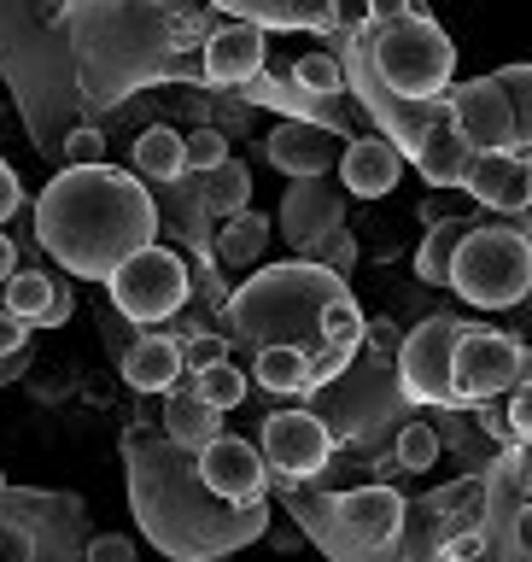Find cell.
Masks as SVG:
<instances>
[{
    "mask_svg": "<svg viewBox=\"0 0 532 562\" xmlns=\"http://www.w3.org/2000/svg\"><path fill=\"white\" fill-rule=\"evenodd\" d=\"M82 105H105L158 82L205 88V24L193 0H70L59 12Z\"/></svg>",
    "mask_w": 532,
    "mask_h": 562,
    "instance_id": "6da1fadb",
    "label": "cell"
},
{
    "mask_svg": "<svg viewBox=\"0 0 532 562\" xmlns=\"http://www.w3.org/2000/svg\"><path fill=\"white\" fill-rule=\"evenodd\" d=\"M123 486L129 509L170 562H223L263 539L270 498L263 504H223L205 486L193 451H182L165 428H129L123 434Z\"/></svg>",
    "mask_w": 532,
    "mask_h": 562,
    "instance_id": "7a4b0ae2",
    "label": "cell"
},
{
    "mask_svg": "<svg viewBox=\"0 0 532 562\" xmlns=\"http://www.w3.org/2000/svg\"><path fill=\"white\" fill-rule=\"evenodd\" d=\"M158 235V205L135 170L65 165L35 200V240L70 276L112 281L117 263L147 252Z\"/></svg>",
    "mask_w": 532,
    "mask_h": 562,
    "instance_id": "3957f363",
    "label": "cell"
},
{
    "mask_svg": "<svg viewBox=\"0 0 532 562\" xmlns=\"http://www.w3.org/2000/svg\"><path fill=\"white\" fill-rule=\"evenodd\" d=\"M351 299L346 276L322 270L316 258H293V263H270L252 270L235 293L223 299L228 334L246 340L252 351L263 346H298L305 358L328 346V311Z\"/></svg>",
    "mask_w": 532,
    "mask_h": 562,
    "instance_id": "277c9868",
    "label": "cell"
},
{
    "mask_svg": "<svg viewBox=\"0 0 532 562\" xmlns=\"http://www.w3.org/2000/svg\"><path fill=\"white\" fill-rule=\"evenodd\" d=\"M363 42H369V65L375 77L393 88L398 100H445L456 82V47L451 35L433 24L428 12L393 18V24H375L363 18Z\"/></svg>",
    "mask_w": 532,
    "mask_h": 562,
    "instance_id": "5b68a950",
    "label": "cell"
},
{
    "mask_svg": "<svg viewBox=\"0 0 532 562\" xmlns=\"http://www.w3.org/2000/svg\"><path fill=\"white\" fill-rule=\"evenodd\" d=\"M451 288L480 311H516L532 299V235L516 223H474L451 263Z\"/></svg>",
    "mask_w": 532,
    "mask_h": 562,
    "instance_id": "8992f818",
    "label": "cell"
},
{
    "mask_svg": "<svg viewBox=\"0 0 532 562\" xmlns=\"http://www.w3.org/2000/svg\"><path fill=\"white\" fill-rule=\"evenodd\" d=\"M188 263L170 252V246H147V252H135L129 263H117L112 281H105V293H112V305L129 316V323L152 328V323H170L176 311L188 305Z\"/></svg>",
    "mask_w": 532,
    "mask_h": 562,
    "instance_id": "52a82bcc",
    "label": "cell"
},
{
    "mask_svg": "<svg viewBox=\"0 0 532 562\" xmlns=\"http://www.w3.org/2000/svg\"><path fill=\"white\" fill-rule=\"evenodd\" d=\"M463 316H428L421 328H410L398 340V393L410 404H439V411H456V393H451V358H456V340H463Z\"/></svg>",
    "mask_w": 532,
    "mask_h": 562,
    "instance_id": "ba28073f",
    "label": "cell"
},
{
    "mask_svg": "<svg viewBox=\"0 0 532 562\" xmlns=\"http://www.w3.org/2000/svg\"><path fill=\"white\" fill-rule=\"evenodd\" d=\"M527 375H521V340L509 328H480L468 323L463 340H456V358H451V393L456 404H491L503 393H516Z\"/></svg>",
    "mask_w": 532,
    "mask_h": 562,
    "instance_id": "9c48e42d",
    "label": "cell"
},
{
    "mask_svg": "<svg viewBox=\"0 0 532 562\" xmlns=\"http://www.w3.org/2000/svg\"><path fill=\"white\" fill-rule=\"evenodd\" d=\"M258 451L275 481H316L333 457V428L316 411H270L258 428Z\"/></svg>",
    "mask_w": 532,
    "mask_h": 562,
    "instance_id": "30bf717a",
    "label": "cell"
},
{
    "mask_svg": "<svg viewBox=\"0 0 532 562\" xmlns=\"http://www.w3.org/2000/svg\"><path fill=\"white\" fill-rule=\"evenodd\" d=\"M445 105H451L456 135H463L474 153H516V117H509V100L491 77L451 82Z\"/></svg>",
    "mask_w": 532,
    "mask_h": 562,
    "instance_id": "8fae6325",
    "label": "cell"
},
{
    "mask_svg": "<svg viewBox=\"0 0 532 562\" xmlns=\"http://www.w3.org/2000/svg\"><path fill=\"white\" fill-rule=\"evenodd\" d=\"M346 188H328L322 176L316 182H293L287 200H281V217H275V235L298 246V258H310L333 228H346Z\"/></svg>",
    "mask_w": 532,
    "mask_h": 562,
    "instance_id": "7c38bea8",
    "label": "cell"
},
{
    "mask_svg": "<svg viewBox=\"0 0 532 562\" xmlns=\"http://www.w3.org/2000/svg\"><path fill=\"white\" fill-rule=\"evenodd\" d=\"M193 463H200L205 486L217 492L223 504H263L270 498V469H263V451L252 439H235V434H217L205 451H193Z\"/></svg>",
    "mask_w": 532,
    "mask_h": 562,
    "instance_id": "4fadbf2b",
    "label": "cell"
},
{
    "mask_svg": "<svg viewBox=\"0 0 532 562\" xmlns=\"http://www.w3.org/2000/svg\"><path fill=\"white\" fill-rule=\"evenodd\" d=\"M258 153L270 158L281 176H293V182H316V176H328L340 165L346 153V135L322 130V123H298V117H281L270 135L258 140Z\"/></svg>",
    "mask_w": 532,
    "mask_h": 562,
    "instance_id": "5bb4252c",
    "label": "cell"
},
{
    "mask_svg": "<svg viewBox=\"0 0 532 562\" xmlns=\"http://www.w3.org/2000/svg\"><path fill=\"white\" fill-rule=\"evenodd\" d=\"M270 59V30L246 24V18H223L205 35V88H246Z\"/></svg>",
    "mask_w": 532,
    "mask_h": 562,
    "instance_id": "9a60e30c",
    "label": "cell"
},
{
    "mask_svg": "<svg viewBox=\"0 0 532 562\" xmlns=\"http://www.w3.org/2000/svg\"><path fill=\"white\" fill-rule=\"evenodd\" d=\"M463 188L474 205L516 217V211L532 205V153H474V170Z\"/></svg>",
    "mask_w": 532,
    "mask_h": 562,
    "instance_id": "2e32d148",
    "label": "cell"
},
{
    "mask_svg": "<svg viewBox=\"0 0 532 562\" xmlns=\"http://www.w3.org/2000/svg\"><path fill=\"white\" fill-rule=\"evenodd\" d=\"M404 176V153L386 135H358L340 153V188L351 200H386Z\"/></svg>",
    "mask_w": 532,
    "mask_h": 562,
    "instance_id": "e0dca14e",
    "label": "cell"
},
{
    "mask_svg": "<svg viewBox=\"0 0 532 562\" xmlns=\"http://www.w3.org/2000/svg\"><path fill=\"white\" fill-rule=\"evenodd\" d=\"M223 18H246L258 30H316L340 35V0H205Z\"/></svg>",
    "mask_w": 532,
    "mask_h": 562,
    "instance_id": "ac0fdd59",
    "label": "cell"
},
{
    "mask_svg": "<svg viewBox=\"0 0 532 562\" xmlns=\"http://www.w3.org/2000/svg\"><path fill=\"white\" fill-rule=\"evenodd\" d=\"M158 428H165L182 451H205L211 439L223 434V411H211V404L200 398V386H193V375L182 369L176 386L165 393V416H158Z\"/></svg>",
    "mask_w": 532,
    "mask_h": 562,
    "instance_id": "d6986e66",
    "label": "cell"
},
{
    "mask_svg": "<svg viewBox=\"0 0 532 562\" xmlns=\"http://www.w3.org/2000/svg\"><path fill=\"white\" fill-rule=\"evenodd\" d=\"M410 170L421 176L428 188H445V193H456L468 182V170H474V147L463 135H456V123L445 117V123H433L428 130V140L410 153Z\"/></svg>",
    "mask_w": 532,
    "mask_h": 562,
    "instance_id": "ffe728a7",
    "label": "cell"
},
{
    "mask_svg": "<svg viewBox=\"0 0 532 562\" xmlns=\"http://www.w3.org/2000/svg\"><path fill=\"white\" fill-rule=\"evenodd\" d=\"M176 375H182V340H170V334H140L123 358V381L135 393H170Z\"/></svg>",
    "mask_w": 532,
    "mask_h": 562,
    "instance_id": "44dd1931",
    "label": "cell"
},
{
    "mask_svg": "<svg viewBox=\"0 0 532 562\" xmlns=\"http://www.w3.org/2000/svg\"><path fill=\"white\" fill-rule=\"evenodd\" d=\"M270 217H258L252 205L246 211H235V217H223V228H217V240H211V258L223 263V270H252V263L270 252Z\"/></svg>",
    "mask_w": 532,
    "mask_h": 562,
    "instance_id": "7402d4cb",
    "label": "cell"
},
{
    "mask_svg": "<svg viewBox=\"0 0 532 562\" xmlns=\"http://www.w3.org/2000/svg\"><path fill=\"white\" fill-rule=\"evenodd\" d=\"M474 223L463 217H439L428 228V240H421V252H416V276L428 281V288H451V263H456V246H463Z\"/></svg>",
    "mask_w": 532,
    "mask_h": 562,
    "instance_id": "603a6c76",
    "label": "cell"
},
{
    "mask_svg": "<svg viewBox=\"0 0 532 562\" xmlns=\"http://www.w3.org/2000/svg\"><path fill=\"white\" fill-rule=\"evenodd\" d=\"M135 176L140 182H176L188 176V147L176 130H147L135 140Z\"/></svg>",
    "mask_w": 532,
    "mask_h": 562,
    "instance_id": "cb8c5ba5",
    "label": "cell"
},
{
    "mask_svg": "<svg viewBox=\"0 0 532 562\" xmlns=\"http://www.w3.org/2000/svg\"><path fill=\"white\" fill-rule=\"evenodd\" d=\"M252 381L263 393H305L310 386V358L298 346H263L252 363Z\"/></svg>",
    "mask_w": 532,
    "mask_h": 562,
    "instance_id": "d4e9b609",
    "label": "cell"
},
{
    "mask_svg": "<svg viewBox=\"0 0 532 562\" xmlns=\"http://www.w3.org/2000/svg\"><path fill=\"white\" fill-rule=\"evenodd\" d=\"M53 288H59V281H53L47 270H18L7 288H0V293H7V305H0V311H12V316H24V323L42 328V316L53 305Z\"/></svg>",
    "mask_w": 532,
    "mask_h": 562,
    "instance_id": "484cf974",
    "label": "cell"
},
{
    "mask_svg": "<svg viewBox=\"0 0 532 562\" xmlns=\"http://www.w3.org/2000/svg\"><path fill=\"white\" fill-rule=\"evenodd\" d=\"M491 82L503 88L509 117H516V153H532V65H503L491 70Z\"/></svg>",
    "mask_w": 532,
    "mask_h": 562,
    "instance_id": "4316f807",
    "label": "cell"
},
{
    "mask_svg": "<svg viewBox=\"0 0 532 562\" xmlns=\"http://www.w3.org/2000/svg\"><path fill=\"white\" fill-rule=\"evenodd\" d=\"M205 182H211L205 200H211V211H217V217H235V211H246V200H252V170H246L235 153H228L223 165L205 176Z\"/></svg>",
    "mask_w": 532,
    "mask_h": 562,
    "instance_id": "83f0119b",
    "label": "cell"
},
{
    "mask_svg": "<svg viewBox=\"0 0 532 562\" xmlns=\"http://www.w3.org/2000/svg\"><path fill=\"white\" fill-rule=\"evenodd\" d=\"M393 463L410 469V474H428V469L439 463V434H433V422H404L398 439H393Z\"/></svg>",
    "mask_w": 532,
    "mask_h": 562,
    "instance_id": "f1b7e54d",
    "label": "cell"
},
{
    "mask_svg": "<svg viewBox=\"0 0 532 562\" xmlns=\"http://www.w3.org/2000/svg\"><path fill=\"white\" fill-rule=\"evenodd\" d=\"M293 82L310 88V94H322V100H346V65H340V53H305V59L293 65Z\"/></svg>",
    "mask_w": 532,
    "mask_h": 562,
    "instance_id": "f546056e",
    "label": "cell"
},
{
    "mask_svg": "<svg viewBox=\"0 0 532 562\" xmlns=\"http://www.w3.org/2000/svg\"><path fill=\"white\" fill-rule=\"evenodd\" d=\"M193 386H200V398L211 404V411H235V404L246 398V375L235 363H211V369H200L193 375Z\"/></svg>",
    "mask_w": 532,
    "mask_h": 562,
    "instance_id": "4dcf8cb0",
    "label": "cell"
},
{
    "mask_svg": "<svg viewBox=\"0 0 532 562\" xmlns=\"http://www.w3.org/2000/svg\"><path fill=\"white\" fill-rule=\"evenodd\" d=\"M182 147H188V170H200V176H211L228 158V140L217 135V130H193V135H182Z\"/></svg>",
    "mask_w": 532,
    "mask_h": 562,
    "instance_id": "1f68e13d",
    "label": "cell"
},
{
    "mask_svg": "<svg viewBox=\"0 0 532 562\" xmlns=\"http://www.w3.org/2000/svg\"><path fill=\"white\" fill-rule=\"evenodd\" d=\"M322 270H333V276H351V263H358V235H346V228H333V235L310 252Z\"/></svg>",
    "mask_w": 532,
    "mask_h": 562,
    "instance_id": "d6a6232c",
    "label": "cell"
},
{
    "mask_svg": "<svg viewBox=\"0 0 532 562\" xmlns=\"http://www.w3.org/2000/svg\"><path fill=\"white\" fill-rule=\"evenodd\" d=\"M211 363H228V340L223 334H193V340L182 346V369L200 375V369H211Z\"/></svg>",
    "mask_w": 532,
    "mask_h": 562,
    "instance_id": "836d02e7",
    "label": "cell"
},
{
    "mask_svg": "<svg viewBox=\"0 0 532 562\" xmlns=\"http://www.w3.org/2000/svg\"><path fill=\"white\" fill-rule=\"evenodd\" d=\"M82 562H135V544H129V533H94Z\"/></svg>",
    "mask_w": 532,
    "mask_h": 562,
    "instance_id": "e575fe53",
    "label": "cell"
},
{
    "mask_svg": "<svg viewBox=\"0 0 532 562\" xmlns=\"http://www.w3.org/2000/svg\"><path fill=\"white\" fill-rule=\"evenodd\" d=\"M65 158H70V165H105L100 130H70V135H65Z\"/></svg>",
    "mask_w": 532,
    "mask_h": 562,
    "instance_id": "d590c367",
    "label": "cell"
},
{
    "mask_svg": "<svg viewBox=\"0 0 532 562\" xmlns=\"http://www.w3.org/2000/svg\"><path fill=\"white\" fill-rule=\"evenodd\" d=\"M509 434L532 446V381H521L516 393H509Z\"/></svg>",
    "mask_w": 532,
    "mask_h": 562,
    "instance_id": "8d00e7d4",
    "label": "cell"
},
{
    "mask_svg": "<svg viewBox=\"0 0 532 562\" xmlns=\"http://www.w3.org/2000/svg\"><path fill=\"white\" fill-rule=\"evenodd\" d=\"M410 12H428V0H363V18H375V24H393Z\"/></svg>",
    "mask_w": 532,
    "mask_h": 562,
    "instance_id": "74e56055",
    "label": "cell"
},
{
    "mask_svg": "<svg viewBox=\"0 0 532 562\" xmlns=\"http://www.w3.org/2000/svg\"><path fill=\"white\" fill-rule=\"evenodd\" d=\"M18 205H24V188H18V170L0 158V223L18 217Z\"/></svg>",
    "mask_w": 532,
    "mask_h": 562,
    "instance_id": "f35d334b",
    "label": "cell"
},
{
    "mask_svg": "<svg viewBox=\"0 0 532 562\" xmlns=\"http://www.w3.org/2000/svg\"><path fill=\"white\" fill-rule=\"evenodd\" d=\"M70 311H77V299H70V288L59 281V288H53V305H47V316H42V328H59V323H70Z\"/></svg>",
    "mask_w": 532,
    "mask_h": 562,
    "instance_id": "ab89813d",
    "label": "cell"
},
{
    "mask_svg": "<svg viewBox=\"0 0 532 562\" xmlns=\"http://www.w3.org/2000/svg\"><path fill=\"white\" fill-rule=\"evenodd\" d=\"M516 551H521V562H532V504L516 516Z\"/></svg>",
    "mask_w": 532,
    "mask_h": 562,
    "instance_id": "60d3db41",
    "label": "cell"
},
{
    "mask_svg": "<svg viewBox=\"0 0 532 562\" xmlns=\"http://www.w3.org/2000/svg\"><path fill=\"white\" fill-rule=\"evenodd\" d=\"M18 276V246H12V235H0V288Z\"/></svg>",
    "mask_w": 532,
    "mask_h": 562,
    "instance_id": "b9f144b4",
    "label": "cell"
},
{
    "mask_svg": "<svg viewBox=\"0 0 532 562\" xmlns=\"http://www.w3.org/2000/svg\"><path fill=\"white\" fill-rule=\"evenodd\" d=\"M363 24V0H340V30H358Z\"/></svg>",
    "mask_w": 532,
    "mask_h": 562,
    "instance_id": "7bdbcfd3",
    "label": "cell"
},
{
    "mask_svg": "<svg viewBox=\"0 0 532 562\" xmlns=\"http://www.w3.org/2000/svg\"><path fill=\"white\" fill-rule=\"evenodd\" d=\"M527 492H532V457H527Z\"/></svg>",
    "mask_w": 532,
    "mask_h": 562,
    "instance_id": "ee69618b",
    "label": "cell"
},
{
    "mask_svg": "<svg viewBox=\"0 0 532 562\" xmlns=\"http://www.w3.org/2000/svg\"><path fill=\"white\" fill-rule=\"evenodd\" d=\"M0 492H7V469H0Z\"/></svg>",
    "mask_w": 532,
    "mask_h": 562,
    "instance_id": "f6af8a7d",
    "label": "cell"
}]
</instances>
